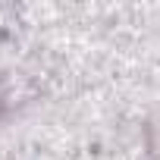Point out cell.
I'll return each instance as SVG.
<instances>
[{
  "instance_id": "obj_1",
  "label": "cell",
  "mask_w": 160,
  "mask_h": 160,
  "mask_svg": "<svg viewBox=\"0 0 160 160\" xmlns=\"http://www.w3.org/2000/svg\"><path fill=\"white\" fill-rule=\"evenodd\" d=\"M7 113H10V101H7V91L0 88V122L7 119Z\"/></svg>"
}]
</instances>
